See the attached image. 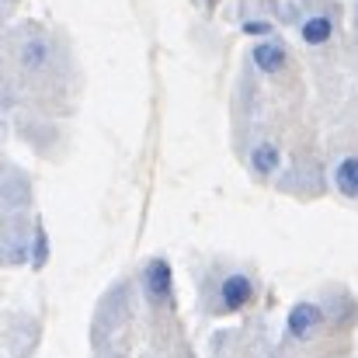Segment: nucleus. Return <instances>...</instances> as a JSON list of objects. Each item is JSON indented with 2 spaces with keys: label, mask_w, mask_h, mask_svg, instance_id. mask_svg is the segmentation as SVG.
<instances>
[{
  "label": "nucleus",
  "mask_w": 358,
  "mask_h": 358,
  "mask_svg": "<svg viewBox=\"0 0 358 358\" xmlns=\"http://www.w3.org/2000/svg\"><path fill=\"white\" fill-rule=\"evenodd\" d=\"M143 289L153 303H167L174 296V275H171V264L164 257H153L143 268Z\"/></svg>",
  "instance_id": "obj_1"
},
{
  "label": "nucleus",
  "mask_w": 358,
  "mask_h": 358,
  "mask_svg": "<svg viewBox=\"0 0 358 358\" xmlns=\"http://www.w3.org/2000/svg\"><path fill=\"white\" fill-rule=\"evenodd\" d=\"M220 299H223V310H227V313L243 310V306L254 299V282H250L243 271L227 275V278H223V285H220Z\"/></svg>",
  "instance_id": "obj_2"
},
{
  "label": "nucleus",
  "mask_w": 358,
  "mask_h": 358,
  "mask_svg": "<svg viewBox=\"0 0 358 358\" xmlns=\"http://www.w3.org/2000/svg\"><path fill=\"white\" fill-rule=\"evenodd\" d=\"M320 320H324V313H320L317 303H296L289 310V334L292 338H310L320 327Z\"/></svg>",
  "instance_id": "obj_3"
},
{
  "label": "nucleus",
  "mask_w": 358,
  "mask_h": 358,
  "mask_svg": "<svg viewBox=\"0 0 358 358\" xmlns=\"http://www.w3.org/2000/svg\"><path fill=\"white\" fill-rule=\"evenodd\" d=\"M17 56H21V66H24V70H42V66L49 63V42L38 38V35H28V38L21 42Z\"/></svg>",
  "instance_id": "obj_4"
},
{
  "label": "nucleus",
  "mask_w": 358,
  "mask_h": 358,
  "mask_svg": "<svg viewBox=\"0 0 358 358\" xmlns=\"http://www.w3.org/2000/svg\"><path fill=\"white\" fill-rule=\"evenodd\" d=\"M254 66L261 70V73H278L282 66H285V49L282 45H275V42H261V45H254Z\"/></svg>",
  "instance_id": "obj_5"
},
{
  "label": "nucleus",
  "mask_w": 358,
  "mask_h": 358,
  "mask_svg": "<svg viewBox=\"0 0 358 358\" xmlns=\"http://www.w3.org/2000/svg\"><path fill=\"white\" fill-rule=\"evenodd\" d=\"M334 185L341 188V195L355 199L358 195V157H345V160L334 167Z\"/></svg>",
  "instance_id": "obj_6"
},
{
  "label": "nucleus",
  "mask_w": 358,
  "mask_h": 358,
  "mask_svg": "<svg viewBox=\"0 0 358 358\" xmlns=\"http://www.w3.org/2000/svg\"><path fill=\"white\" fill-rule=\"evenodd\" d=\"M331 31H334V24H331V17H324V14L303 21V28H299L303 42H310V45H324V42L331 38Z\"/></svg>",
  "instance_id": "obj_7"
},
{
  "label": "nucleus",
  "mask_w": 358,
  "mask_h": 358,
  "mask_svg": "<svg viewBox=\"0 0 358 358\" xmlns=\"http://www.w3.org/2000/svg\"><path fill=\"white\" fill-rule=\"evenodd\" d=\"M250 164H254V171L271 174V171L278 167V150H275L271 143H261V146H254V150H250Z\"/></svg>",
  "instance_id": "obj_8"
},
{
  "label": "nucleus",
  "mask_w": 358,
  "mask_h": 358,
  "mask_svg": "<svg viewBox=\"0 0 358 358\" xmlns=\"http://www.w3.org/2000/svg\"><path fill=\"white\" fill-rule=\"evenodd\" d=\"M45 254H49V247H45V234L38 230V237H35V261H31V264H35V268H42V264H45Z\"/></svg>",
  "instance_id": "obj_9"
},
{
  "label": "nucleus",
  "mask_w": 358,
  "mask_h": 358,
  "mask_svg": "<svg viewBox=\"0 0 358 358\" xmlns=\"http://www.w3.org/2000/svg\"><path fill=\"white\" fill-rule=\"evenodd\" d=\"M271 24L268 21H243V35H268Z\"/></svg>",
  "instance_id": "obj_10"
}]
</instances>
